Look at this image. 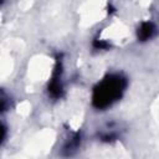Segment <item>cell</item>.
<instances>
[{"mask_svg": "<svg viewBox=\"0 0 159 159\" xmlns=\"http://www.w3.org/2000/svg\"><path fill=\"white\" fill-rule=\"evenodd\" d=\"M154 32H155V26H154L152 22L145 21V22H143V24L139 26V29H138V37H139L140 40L145 41V40H149V39L154 35Z\"/></svg>", "mask_w": 159, "mask_h": 159, "instance_id": "2", "label": "cell"}, {"mask_svg": "<svg viewBox=\"0 0 159 159\" xmlns=\"http://www.w3.org/2000/svg\"><path fill=\"white\" fill-rule=\"evenodd\" d=\"M125 88V80L119 75H111L98 83L93 91V103L98 108L112 106L122 96Z\"/></svg>", "mask_w": 159, "mask_h": 159, "instance_id": "1", "label": "cell"}, {"mask_svg": "<svg viewBox=\"0 0 159 159\" xmlns=\"http://www.w3.org/2000/svg\"><path fill=\"white\" fill-rule=\"evenodd\" d=\"M4 134H5V130H4L2 124L0 123V143H1V140H2V138H4Z\"/></svg>", "mask_w": 159, "mask_h": 159, "instance_id": "3", "label": "cell"}]
</instances>
